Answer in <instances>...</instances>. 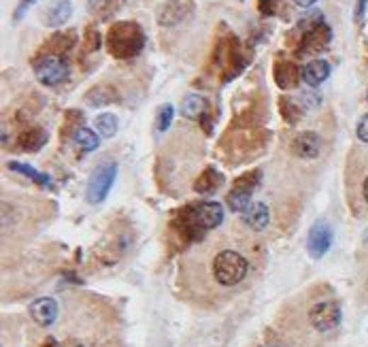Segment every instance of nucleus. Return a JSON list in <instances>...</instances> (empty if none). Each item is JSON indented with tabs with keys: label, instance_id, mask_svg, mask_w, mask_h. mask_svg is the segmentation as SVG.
<instances>
[{
	"label": "nucleus",
	"instance_id": "obj_1",
	"mask_svg": "<svg viewBox=\"0 0 368 347\" xmlns=\"http://www.w3.org/2000/svg\"><path fill=\"white\" fill-rule=\"evenodd\" d=\"M264 254L243 237L222 234L194 245L179 268V288L200 307H219L247 292L262 275Z\"/></svg>",
	"mask_w": 368,
	"mask_h": 347
},
{
	"label": "nucleus",
	"instance_id": "obj_2",
	"mask_svg": "<svg viewBox=\"0 0 368 347\" xmlns=\"http://www.w3.org/2000/svg\"><path fill=\"white\" fill-rule=\"evenodd\" d=\"M330 288L309 290L298 307H294L287 324L294 328V334L302 341L311 339H328L332 336L343 322V309L338 298H334Z\"/></svg>",
	"mask_w": 368,
	"mask_h": 347
},
{
	"label": "nucleus",
	"instance_id": "obj_3",
	"mask_svg": "<svg viewBox=\"0 0 368 347\" xmlns=\"http://www.w3.org/2000/svg\"><path fill=\"white\" fill-rule=\"evenodd\" d=\"M224 222V207L215 200H198L175 215V232L185 234L188 241L215 230Z\"/></svg>",
	"mask_w": 368,
	"mask_h": 347
},
{
	"label": "nucleus",
	"instance_id": "obj_4",
	"mask_svg": "<svg viewBox=\"0 0 368 347\" xmlns=\"http://www.w3.org/2000/svg\"><path fill=\"white\" fill-rule=\"evenodd\" d=\"M145 47V33L137 22H117L107 33V50L115 60L137 58Z\"/></svg>",
	"mask_w": 368,
	"mask_h": 347
},
{
	"label": "nucleus",
	"instance_id": "obj_5",
	"mask_svg": "<svg viewBox=\"0 0 368 347\" xmlns=\"http://www.w3.org/2000/svg\"><path fill=\"white\" fill-rule=\"evenodd\" d=\"M35 75H37L39 84H43L47 88H54V86H60L69 79L71 67L64 60V56L50 54V56H41L35 62Z\"/></svg>",
	"mask_w": 368,
	"mask_h": 347
},
{
	"label": "nucleus",
	"instance_id": "obj_6",
	"mask_svg": "<svg viewBox=\"0 0 368 347\" xmlns=\"http://www.w3.org/2000/svg\"><path fill=\"white\" fill-rule=\"evenodd\" d=\"M300 30H302V39L298 41L300 56H311V54H319V52L328 50V45L332 41V30L326 22L317 20L315 24L311 22L309 26L300 24Z\"/></svg>",
	"mask_w": 368,
	"mask_h": 347
},
{
	"label": "nucleus",
	"instance_id": "obj_7",
	"mask_svg": "<svg viewBox=\"0 0 368 347\" xmlns=\"http://www.w3.org/2000/svg\"><path fill=\"white\" fill-rule=\"evenodd\" d=\"M117 179V164L115 162H103L94 169L90 181H88V200L98 205L107 198V194L113 188V181Z\"/></svg>",
	"mask_w": 368,
	"mask_h": 347
},
{
	"label": "nucleus",
	"instance_id": "obj_8",
	"mask_svg": "<svg viewBox=\"0 0 368 347\" xmlns=\"http://www.w3.org/2000/svg\"><path fill=\"white\" fill-rule=\"evenodd\" d=\"M332 245V228L328 226V222L323 220H317L311 230H309V237H306V249H309V256L319 260L328 254Z\"/></svg>",
	"mask_w": 368,
	"mask_h": 347
},
{
	"label": "nucleus",
	"instance_id": "obj_9",
	"mask_svg": "<svg viewBox=\"0 0 368 347\" xmlns=\"http://www.w3.org/2000/svg\"><path fill=\"white\" fill-rule=\"evenodd\" d=\"M292 152L302 160H313L321 154V137L313 130H304L292 141Z\"/></svg>",
	"mask_w": 368,
	"mask_h": 347
},
{
	"label": "nucleus",
	"instance_id": "obj_10",
	"mask_svg": "<svg viewBox=\"0 0 368 347\" xmlns=\"http://www.w3.org/2000/svg\"><path fill=\"white\" fill-rule=\"evenodd\" d=\"M185 16H188V5L183 0H164L156 11V20L164 28L181 24L185 20Z\"/></svg>",
	"mask_w": 368,
	"mask_h": 347
},
{
	"label": "nucleus",
	"instance_id": "obj_11",
	"mask_svg": "<svg viewBox=\"0 0 368 347\" xmlns=\"http://www.w3.org/2000/svg\"><path fill=\"white\" fill-rule=\"evenodd\" d=\"M71 18H73V3L71 0H56V3H52L47 7V11L43 13V24L47 28H60Z\"/></svg>",
	"mask_w": 368,
	"mask_h": 347
},
{
	"label": "nucleus",
	"instance_id": "obj_12",
	"mask_svg": "<svg viewBox=\"0 0 368 347\" xmlns=\"http://www.w3.org/2000/svg\"><path fill=\"white\" fill-rule=\"evenodd\" d=\"M30 317L39 324V326H52L58 317V302L50 296L39 298L30 305Z\"/></svg>",
	"mask_w": 368,
	"mask_h": 347
},
{
	"label": "nucleus",
	"instance_id": "obj_13",
	"mask_svg": "<svg viewBox=\"0 0 368 347\" xmlns=\"http://www.w3.org/2000/svg\"><path fill=\"white\" fill-rule=\"evenodd\" d=\"M243 224L247 228H251L253 232H262L266 226H268V220H270V213H268V207L264 203H251L245 211H243Z\"/></svg>",
	"mask_w": 368,
	"mask_h": 347
},
{
	"label": "nucleus",
	"instance_id": "obj_14",
	"mask_svg": "<svg viewBox=\"0 0 368 347\" xmlns=\"http://www.w3.org/2000/svg\"><path fill=\"white\" fill-rule=\"evenodd\" d=\"M328 75H330V64H328L326 60H311V62H306V64L302 67V71H300V77H302L304 84L311 86V88L321 86V84L328 79Z\"/></svg>",
	"mask_w": 368,
	"mask_h": 347
},
{
	"label": "nucleus",
	"instance_id": "obj_15",
	"mask_svg": "<svg viewBox=\"0 0 368 347\" xmlns=\"http://www.w3.org/2000/svg\"><path fill=\"white\" fill-rule=\"evenodd\" d=\"M86 103H88L90 107H107V105L120 103V92H117L113 86L98 84V86H94V88L86 94Z\"/></svg>",
	"mask_w": 368,
	"mask_h": 347
},
{
	"label": "nucleus",
	"instance_id": "obj_16",
	"mask_svg": "<svg viewBox=\"0 0 368 347\" xmlns=\"http://www.w3.org/2000/svg\"><path fill=\"white\" fill-rule=\"evenodd\" d=\"M298 67L289 60H279L275 62V81L281 90H289V88H296L298 84Z\"/></svg>",
	"mask_w": 368,
	"mask_h": 347
},
{
	"label": "nucleus",
	"instance_id": "obj_17",
	"mask_svg": "<svg viewBox=\"0 0 368 347\" xmlns=\"http://www.w3.org/2000/svg\"><path fill=\"white\" fill-rule=\"evenodd\" d=\"M209 111V101L200 94H188L181 103V113L188 120H202Z\"/></svg>",
	"mask_w": 368,
	"mask_h": 347
},
{
	"label": "nucleus",
	"instance_id": "obj_18",
	"mask_svg": "<svg viewBox=\"0 0 368 347\" xmlns=\"http://www.w3.org/2000/svg\"><path fill=\"white\" fill-rule=\"evenodd\" d=\"M47 132L43 130V128H39V126H35V128H28V130H24L20 137H18V145H20V149H24V152H39L45 143H47Z\"/></svg>",
	"mask_w": 368,
	"mask_h": 347
},
{
	"label": "nucleus",
	"instance_id": "obj_19",
	"mask_svg": "<svg viewBox=\"0 0 368 347\" xmlns=\"http://www.w3.org/2000/svg\"><path fill=\"white\" fill-rule=\"evenodd\" d=\"M75 39H77L75 33H58L56 37H52V39L45 43L41 56H50V54H54V56H62V54H67V52L75 45Z\"/></svg>",
	"mask_w": 368,
	"mask_h": 347
},
{
	"label": "nucleus",
	"instance_id": "obj_20",
	"mask_svg": "<svg viewBox=\"0 0 368 347\" xmlns=\"http://www.w3.org/2000/svg\"><path fill=\"white\" fill-rule=\"evenodd\" d=\"M222 183H224L222 173H217L213 166H209V169H205L202 175L194 181V190H196L198 194H213Z\"/></svg>",
	"mask_w": 368,
	"mask_h": 347
},
{
	"label": "nucleus",
	"instance_id": "obj_21",
	"mask_svg": "<svg viewBox=\"0 0 368 347\" xmlns=\"http://www.w3.org/2000/svg\"><path fill=\"white\" fill-rule=\"evenodd\" d=\"M124 0H90L88 3V11L92 16H96L98 20H107L111 16H115L120 11Z\"/></svg>",
	"mask_w": 368,
	"mask_h": 347
},
{
	"label": "nucleus",
	"instance_id": "obj_22",
	"mask_svg": "<svg viewBox=\"0 0 368 347\" xmlns=\"http://www.w3.org/2000/svg\"><path fill=\"white\" fill-rule=\"evenodd\" d=\"M73 141H75V145L81 147L84 152H94V149H98V145H100L98 132L86 128V126H79V130L73 132Z\"/></svg>",
	"mask_w": 368,
	"mask_h": 347
},
{
	"label": "nucleus",
	"instance_id": "obj_23",
	"mask_svg": "<svg viewBox=\"0 0 368 347\" xmlns=\"http://www.w3.org/2000/svg\"><path fill=\"white\" fill-rule=\"evenodd\" d=\"M9 169L16 171V173H20V175H24V177H28V179H33L35 183H39V186H43V188H52V179H50V175L39 173L37 169H33V166H28V164H22V162H9Z\"/></svg>",
	"mask_w": 368,
	"mask_h": 347
},
{
	"label": "nucleus",
	"instance_id": "obj_24",
	"mask_svg": "<svg viewBox=\"0 0 368 347\" xmlns=\"http://www.w3.org/2000/svg\"><path fill=\"white\" fill-rule=\"evenodd\" d=\"M226 203H228V207H230V211H234V213H243L249 205H251V192H247V190H241V188H232L230 190V194H228V198H226Z\"/></svg>",
	"mask_w": 368,
	"mask_h": 347
},
{
	"label": "nucleus",
	"instance_id": "obj_25",
	"mask_svg": "<svg viewBox=\"0 0 368 347\" xmlns=\"http://www.w3.org/2000/svg\"><path fill=\"white\" fill-rule=\"evenodd\" d=\"M279 109H281V115H283V120H285L287 124H296V122H300V118H302V107H300V103H296V101L289 98V96H281V98H279Z\"/></svg>",
	"mask_w": 368,
	"mask_h": 347
},
{
	"label": "nucleus",
	"instance_id": "obj_26",
	"mask_svg": "<svg viewBox=\"0 0 368 347\" xmlns=\"http://www.w3.org/2000/svg\"><path fill=\"white\" fill-rule=\"evenodd\" d=\"M94 124H96V130L100 132V137H105V139L115 137L117 130H120V120L113 113H100Z\"/></svg>",
	"mask_w": 368,
	"mask_h": 347
},
{
	"label": "nucleus",
	"instance_id": "obj_27",
	"mask_svg": "<svg viewBox=\"0 0 368 347\" xmlns=\"http://www.w3.org/2000/svg\"><path fill=\"white\" fill-rule=\"evenodd\" d=\"M173 120H175V107L166 103V105H162V107L158 109V115H156V128H158L160 132H166V130L171 128Z\"/></svg>",
	"mask_w": 368,
	"mask_h": 347
},
{
	"label": "nucleus",
	"instance_id": "obj_28",
	"mask_svg": "<svg viewBox=\"0 0 368 347\" xmlns=\"http://www.w3.org/2000/svg\"><path fill=\"white\" fill-rule=\"evenodd\" d=\"M100 35H98V30L94 28V26H88V30H86V50H90V52H96L98 47H100Z\"/></svg>",
	"mask_w": 368,
	"mask_h": 347
},
{
	"label": "nucleus",
	"instance_id": "obj_29",
	"mask_svg": "<svg viewBox=\"0 0 368 347\" xmlns=\"http://www.w3.org/2000/svg\"><path fill=\"white\" fill-rule=\"evenodd\" d=\"M35 3H37V0H20L18 7H16V11H13V22H20V20L28 13V9H30Z\"/></svg>",
	"mask_w": 368,
	"mask_h": 347
},
{
	"label": "nucleus",
	"instance_id": "obj_30",
	"mask_svg": "<svg viewBox=\"0 0 368 347\" xmlns=\"http://www.w3.org/2000/svg\"><path fill=\"white\" fill-rule=\"evenodd\" d=\"M357 139L362 143H368V113L362 115V120L357 122Z\"/></svg>",
	"mask_w": 368,
	"mask_h": 347
},
{
	"label": "nucleus",
	"instance_id": "obj_31",
	"mask_svg": "<svg viewBox=\"0 0 368 347\" xmlns=\"http://www.w3.org/2000/svg\"><path fill=\"white\" fill-rule=\"evenodd\" d=\"M275 5H277V0H260V9L266 16H272L275 13Z\"/></svg>",
	"mask_w": 368,
	"mask_h": 347
},
{
	"label": "nucleus",
	"instance_id": "obj_32",
	"mask_svg": "<svg viewBox=\"0 0 368 347\" xmlns=\"http://www.w3.org/2000/svg\"><path fill=\"white\" fill-rule=\"evenodd\" d=\"M364 11H366V0H357V5H355V22H362Z\"/></svg>",
	"mask_w": 368,
	"mask_h": 347
},
{
	"label": "nucleus",
	"instance_id": "obj_33",
	"mask_svg": "<svg viewBox=\"0 0 368 347\" xmlns=\"http://www.w3.org/2000/svg\"><path fill=\"white\" fill-rule=\"evenodd\" d=\"M362 200L368 205V175H366L364 181H362Z\"/></svg>",
	"mask_w": 368,
	"mask_h": 347
},
{
	"label": "nucleus",
	"instance_id": "obj_34",
	"mask_svg": "<svg viewBox=\"0 0 368 347\" xmlns=\"http://www.w3.org/2000/svg\"><path fill=\"white\" fill-rule=\"evenodd\" d=\"M294 3L298 5V7H302V9H309V7H313L317 0H294Z\"/></svg>",
	"mask_w": 368,
	"mask_h": 347
},
{
	"label": "nucleus",
	"instance_id": "obj_35",
	"mask_svg": "<svg viewBox=\"0 0 368 347\" xmlns=\"http://www.w3.org/2000/svg\"><path fill=\"white\" fill-rule=\"evenodd\" d=\"M362 294H364L366 300H368V275H366V279H364V283H362Z\"/></svg>",
	"mask_w": 368,
	"mask_h": 347
},
{
	"label": "nucleus",
	"instance_id": "obj_36",
	"mask_svg": "<svg viewBox=\"0 0 368 347\" xmlns=\"http://www.w3.org/2000/svg\"><path fill=\"white\" fill-rule=\"evenodd\" d=\"M362 245L368 249V230H366V232H364V237H362Z\"/></svg>",
	"mask_w": 368,
	"mask_h": 347
},
{
	"label": "nucleus",
	"instance_id": "obj_37",
	"mask_svg": "<svg viewBox=\"0 0 368 347\" xmlns=\"http://www.w3.org/2000/svg\"><path fill=\"white\" fill-rule=\"evenodd\" d=\"M272 347H279V345H272Z\"/></svg>",
	"mask_w": 368,
	"mask_h": 347
},
{
	"label": "nucleus",
	"instance_id": "obj_38",
	"mask_svg": "<svg viewBox=\"0 0 368 347\" xmlns=\"http://www.w3.org/2000/svg\"><path fill=\"white\" fill-rule=\"evenodd\" d=\"M366 96H368V94H366Z\"/></svg>",
	"mask_w": 368,
	"mask_h": 347
}]
</instances>
